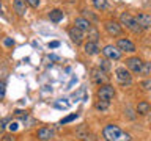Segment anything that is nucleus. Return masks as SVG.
<instances>
[{"label": "nucleus", "instance_id": "10", "mask_svg": "<svg viewBox=\"0 0 151 141\" xmlns=\"http://www.w3.org/2000/svg\"><path fill=\"white\" fill-rule=\"evenodd\" d=\"M83 33L85 31H82L80 28H77V27H71L69 30H68V35H69V38H71V41L73 42H76V44H82V41H83Z\"/></svg>", "mask_w": 151, "mask_h": 141}, {"label": "nucleus", "instance_id": "28", "mask_svg": "<svg viewBox=\"0 0 151 141\" xmlns=\"http://www.w3.org/2000/svg\"><path fill=\"white\" fill-rule=\"evenodd\" d=\"M142 88H143L145 91H151V80H145V82H142Z\"/></svg>", "mask_w": 151, "mask_h": 141}, {"label": "nucleus", "instance_id": "22", "mask_svg": "<svg viewBox=\"0 0 151 141\" xmlns=\"http://www.w3.org/2000/svg\"><path fill=\"white\" fill-rule=\"evenodd\" d=\"M77 113H73V115H69V116H66V118H63V119L60 121V124L63 125V124H68V122H71V121H74V119H77Z\"/></svg>", "mask_w": 151, "mask_h": 141}, {"label": "nucleus", "instance_id": "30", "mask_svg": "<svg viewBox=\"0 0 151 141\" xmlns=\"http://www.w3.org/2000/svg\"><path fill=\"white\" fill-rule=\"evenodd\" d=\"M3 94H5V82L0 83V99L3 97Z\"/></svg>", "mask_w": 151, "mask_h": 141}, {"label": "nucleus", "instance_id": "18", "mask_svg": "<svg viewBox=\"0 0 151 141\" xmlns=\"http://www.w3.org/2000/svg\"><path fill=\"white\" fill-rule=\"evenodd\" d=\"M91 3L98 11H102V9H106V6H107V0H91Z\"/></svg>", "mask_w": 151, "mask_h": 141}, {"label": "nucleus", "instance_id": "4", "mask_svg": "<svg viewBox=\"0 0 151 141\" xmlns=\"http://www.w3.org/2000/svg\"><path fill=\"white\" fill-rule=\"evenodd\" d=\"M96 96L99 100H107L110 102L113 97H115V89H113L112 85H101V88L98 89Z\"/></svg>", "mask_w": 151, "mask_h": 141}, {"label": "nucleus", "instance_id": "15", "mask_svg": "<svg viewBox=\"0 0 151 141\" xmlns=\"http://www.w3.org/2000/svg\"><path fill=\"white\" fill-rule=\"evenodd\" d=\"M83 52H85L87 55H98V53H99V46H98V42L88 41L87 44L83 46Z\"/></svg>", "mask_w": 151, "mask_h": 141}, {"label": "nucleus", "instance_id": "12", "mask_svg": "<svg viewBox=\"0 0 151 141\" xmlns=\"http://www.w3.org/2000/svg\"><path fill=\"white\" fill-rule=\"evenodd\" d=\"M36 136L41 141H50L52 138H54V130H52L50 127H41V129L38 130Z\"/></svg>", "mask_w": 151, "mask_h": 141}, {"label": "nucleus", "instance_id": "20", "mask_svg": "<svg viewBox=\"0 0 151 141\" xmlns=\"http://www.w3.org/2000/svg\"><path fill=\"white\" fill-rule=\"evenodd\" d=\"M79 138L82 141H94V135L90 132H79Z\"/></svg>", "mask_w": 151, "mask_h": 141}, {"label": "nucleus", "instance_id": "7", "mask_svg": "<svg viewBox=\"0 0 151 141\" xmlns=\"http://www.w3.org/2000/svg\"><path fill=\"white\" fill-rule=\"evenodd\" d=\"M91 80L96 85H107V80H109V77H107V72L106 70H102L101 68H96V69H93L91 70Z\"/></svg>", "mask_w": 151, "mask_h": 141}, {"label": "nucleus", "instance_id": "23", "mask_svg": "<svg viewBox=\"0 0 151 141\" xmlns=\"http://www.w3.org/2000/svg\"><path fill=\"white\" fill-rule=\"evenodd\" d=\"M99 68H101L102 70H106V72H107V70L110 69V64H109V60H101V61H99Z\"/></svg>", "mask_w": 151, "mask_h": 141}, {"label": "nucleus", "instance_id": "3", "mask_svg": "<svg viewBox=\"0 0 151 141\" xmlns=\"http://www.w3.org/2000/svg\"><path fill=\"white\" fill-rule=\"evenodd\" d=\"M115 78L116 82L123 85V86H126V85H131L132 83V75H131V70L124 68V66H121V68H116L115 69Z\"/></svg>", "mask_w": 151, "mask_h": 141}, {"label": "nucleus", "instance_id": "5", "mask_svg": "<svg viewBox=\"0 0 151 141\" xmlns=\"http://www.w3.org/2000/svg\"><path fill=\"white\" fill-rule=\"evenodd\" d=\"M143 61H142L139 56H131V58L126 60V68L134 74H140L143 70Z\"/></svg>", "mask_w": 151, "mask_h": 141}, {"label": "nucleus", "instance_id": "27", "mask_svg": "<svg viewBox=\"0 0 151 141\" xmlns=\"http://www.w3.org/2000/svg\"><path fill=\"white\" fill-rule=\"evenodd\" d=\"M82 13H83V17H87V19H88V17H91L93 21H98V17L94 16V14H91V11H88V9H83Z\"/></svg>", "mask_w": 151, "mask_h": 141}, {"label": "nucleus", "instance_id": "16", "mask_svg": "<svg viewBox=\"0 0 151 141\" xmlns=\"http://www.w3.org/2000/svg\"><path fill=\"white\" fill-rule=\"evenodd\" d=\"M151 111V105L148 102H139V105H137V113L139 115H148V113Z\"/></svg>", "mask_w": 151, "mask_h": 141}, {"label": "nucleus", "instance_id": "14", "mask_svg": "<svg viewBox=\"0 0 151 141\" xmlns=\"http://www.w3.org/2000/svg\"><path fill=\"white\" fill-rule=\"evenodd\" d=\"M74 25L77 27V28H80L82 31H88L90 28H91V22H90L87 17L82 16V17H77V19H76V21H74Z\"/></svg>", "mask_w": 151, "mask_h": 141}, {"label": "nucleus", "instance_id": "19", "mask_svg": "<svg viewBox=\"0 0 151 141\" xmlns=\"http://www.w3.org/2000/svg\"><path fill=\"white\" fill-rule=\"evenodd\" d=\"M98 39H99V33H98V30L96 28H90L88 30V41H93V42H98Z\"/></svg>", "mask_w": 151, "mask_h": 141}, {"label": "nucleus", "instance_id": "24", "mask_svg": "<svg viewBox=\"0 0 151 141\" xmlns=\"http://www.w3.org/2000/svg\"><path fill=\"white\" fill-rule=\"evenodd\" d=\"M3 46L5 47H13L14 46V39L13 38H3Z\"/></svg>", "mask_w": 151, "mask_h": 141}, {"label": "nucleus", "instance_id": "6", "mask_svg": "<svg viewBox=\"0 0 151 141\" xmlns=\"http://www.w3.org/2000/svg\"><path fill=\"white\" fill-rule=\"evenodd\" d=\"M104 28H106V31L109 33L110 36H121L123 33V28H121V24H118L116 21H106L104 22Z\"/></svg>", "mask_w": 151, "mask_h": 141}, {"label": "nucleus", "instance_id": "8", "mask_svg": "<svg viewBox=\"0 0 151 141\" xmlns=\"http://www.w3.org/2000/svg\"><path fill=\"white\" fill-rule=\"evenodd\" d=\"M102 53H104V56H106L107 60H120L121 58V50L118 49L116 46H112V44L104 47Z\"/></svg>", "mask_w": 151, "mask_h": 141}, {"label": "nucleus", "instance_id": "17", "mask_svg": "<svg viewBox=\"0 0 151 141\" xmlns=\"http://www.w3.org/2000/svg\"><path fill=\"white\" fill-rule=\"evenodd\" d=\"M63 11H61V9H52V11L49 13V19L52 22H60L61 19H63Z\"/></svg>", "mask_w": 151, "mask_h": 141}, {"label": "nucleus", "instance_id": "32", "mask_svg": "<svg viewBox=\"0 0 151 141\" xmlns=\"http://www.w3.org/2000/svg\"><path fill=\"white\" fill-rule=\"evenodd\" d=\"M9 130H17V122H11V124H9Z\"/></svg>", "mask_w": 151, "mask_h": 141}, {"label": "nucleus", "instance_id": "2", "mask_svg": "<svg viewBox=\"0 0 151 141\" xmlns=\"http://www.w3.org/2000/svg\"><path fill=\"white\" fill-rule=\"evenodd\" d=\"M120 21H121V25H124L129 31H132L134 35H139V33H142V25L139 24V21H137V17L134 16H131L129 13H123L121 14V17H120Z\"/></svg>", "mask_w": 151, "mask_h": 141}, {"label": "nucleus", "instance_id": "25", "mask_svg": "<svg viewBox=\"0 0 151 141\" xmlns=\"http://www.w3.org/2000/svg\"><path fill=\"white\" fill-rule=\"evenodd\" d=\"M40 3H41V0H27V5H28V6H32V8H38V6H40Z\"/></svg>", "mask_w": 151, "mask_h": 141}, {"label": "nucleus", "instance_id": "31", "mask_svg": "<svg viewBox=\"0 0 151 141\" xmlns=\"http://www.w3.org/2000/svg\"><path fill=\"white\" fill-rule=\"evenodd\" d=\"M142 72H143V74H148L150 72V63H145L143 64V70H142Z\"/></svg>", "mask_w": 151, "mask_h": 141}, {"label": "nucleus", "instance_id": "21", "mask_svg": "<svg viewBox=\"0 0 151 141\" xmlns=\"http://www.w3.org/2000/svg\"><path fill=\"white\" fill-rule=\"evenodd\" d=\"M109 103L110 102H107V100H99V102H96V110H99V111H104V110H107L109 108Z\"/></svg>", "mask_w": 151, "mask_h": 141}, {"label": "nucleus", "instance_id": "1", "mask_svg": "<svg viewBox=\"0 0 151 141\" xmlns=\"http://www.w3.org/2000/svg\"><path fill=\"white\" fill-rule=\"evenodd\" d=\"M102 136L106 141H131V135L123 132L115 124H107L102 129Z\"/></svg>", "mask_w": 151, "mask_h": 141}, {"label": "nucleus", "instance_id": "29", "mask_svg": "<svg viewBox=\"0 0 151 141\" xmlns=\"http://www.w3.org/2000/svg\"><path fill=\"white\" fill-rule=\"evenodd\" d=\"M2 141H16V136L14 135H5L2 138Z\"/></svg>", "mask_w": 151, "mask_h": 141}, {"label": "nucleus", "instance_id": "11", "mask_svg": "<svg viewBox=\"0 0 151 141\" xmlns=\"http://www.w3.org/2000/svg\"><path fill=\"white\" fill-rule=\"evenodd\" d=\"M13 9L19 17H24L27 13V0H13Z\"/></svg>", "mask_w": 151, "mask_h": 141}, {"label": "nucleus", "instance_id": "9", "mask_svg": "<svg viewBox=\"0 0 151 141\" xmlns=\"http://www.w3.org/2000/svg\"><path fill=\"white\" fill-rule=\"evenodd\" d=\"M116 47L121 52H129V53H134L135 52V44L131 39H127V38H120L116 41Z\"/></svg>", "mask_w": 151, "mask_h": 141}, {"label": "nucleus", "instance_id": "34", "mask_svg": "<svg viewBox=\"0 0 151 141\" xmlns=\"http://www.w3.org/2000/svg\"><path fill=\"white\" fill-rule=\"evenodd\" d=\"M0 16H5V11H3V6H2V0H0Z\"/></svg>", "mask_w": 151, "mask_h": 141}, {"label": "nucleus", "instance_id": "26", "mask_svg": "<svg viewBox=\"0 0 151 141\" xmlns=\"http://www.w3.org/2000/svg\"><path fill=\"white\" fill-rule=\"evenodd\" d=\"M14 115H16L17 118H21L22 121H27V118H28V115H27V113H25V111H21V110H17L16 113H14Z\"/></svg>", "mask_w": 151, "mask_h": 141}, {"label": "nucleus", "instance_id": "33", "mask_svg": "<svg viewBox=\"0 0 151 141\" xmlns=\"http://www.w3.org/2000/svg\"><path fill=\"white\" fill-rule=\"evenodd\" d=\"M58 46H60V42H58V41H54V42H50V44H49L50 49H55V47H58Z\"/></svg>", "mask_w": 151, "mask_h": 141}, {"label": "nucleus", "instance_id": "13", "mask_svg": "<svg viewBox=\"0 0 151 141\" xmlns=\"http://www.w3.org/2000/svg\"><path fill=\"white\" fill-rule=\"evenodd\" d=\"M137 21L142 25V28H151V14H146V13H139L137 14Z\"/></svg>", "mask_w": 151, "mask_h": 141}]
</instances>
